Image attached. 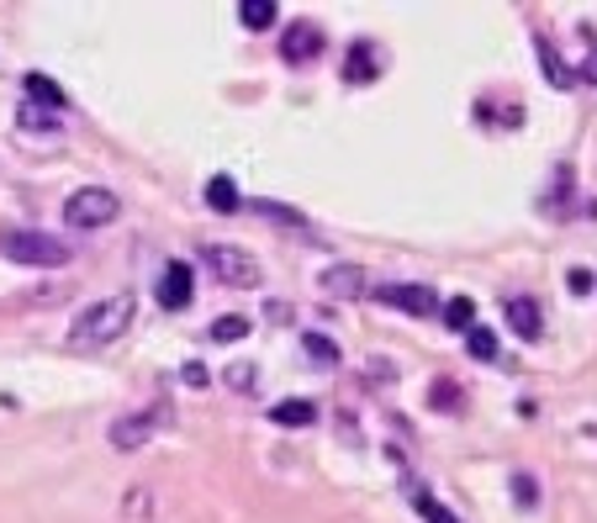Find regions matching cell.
I'll return each instance as SVG.
<instances>
[{
    "instance_id": "cell-1",
    "label": "cell",
    "mask_w": 597,
    "mask_h": 523,
    "mask_svg": "<svg viewBox=\"0 0 597 523\" xmlns=\"http://www.w3.org/2000/svg\"><path fill=\"white\" fill-rule=\"evenodd\" d=\"M132 328V296L122 291V296H106V302H96V307H85L75 328H69V344L75 349H101V344H112Z\"/></svg>"
},
{
    "instance_id": "cell-2",
    "label": "cell",
    "mask_w": 597,
    "mask_h": 523,
    "mask_svg": "<svg viewBox=\"0 0 597 523\" xmlns=\"http://www.w3.org/2000/svg\"><path fill=\"white\" fill-rule=\"evenodd\" d=\"M0 254L11 265H33V270H53V265H69V243L38 233V228H5L0 233Z\"/></svg>"
},
{
    "instance_id": "cell-3",
    "label": "cell",
    "mask_w": 597,
    "mask_h": 523,
    "mask_svg": "<svg viewBox=\"0 0 597 523\" xmlns=\"http://www.w3.org/2000/svg\"><path fill=\"white\" fill-rule=\"evenodd\" d=\"M117 191H106V186H80L69 202H64V222L69 228H106V222H117Z\"/></svg>"
},
{
    "instance_id": "cell-4",
    "label": "cell",
    "mask_w": 597,
    "mask_h": 523,
    "mask_svg": "<svg viewBox=\"0 0 597 523\" xmlns=\"http://www.w3.org/2000/svg\"><path fill=\"white\" fill-rule=\"evenodd\" d=\"M206 265H212V276L223 285H259V265H254V254L249 248H233V243H206V254H201Z\"/></svg>"
},
{
    "instance_id": "cell-5",
    "label": "cell",
    "mask_w": 597,
    "mask_h": 523,
    "mask_svg": "<svg viewBox=\"0 0 597 523\" xmlns=\"http://www.w3.org/2000/svg\"><path fill=\"white\" fill-rule=\"evenodd\" d=\"M164 423H169V403H154L149 412L117 418V423H112V444H117V449H143V444L154 439Z\"/></svg>"
},
{
    "instance_id": "cell-6",
    "label": "cell",
    "mask_w": 597,
    "mask_h": 523,
    "mask_svg": "<svg viewBox=\"0 0 597 523\" xmlns=\"http://www.w3.org/2000/svg\"><path fill=\"white\" fill-rule=\"evenodd\" d=\"M376 302L381 307H397V312H407V318H429L439 302H434V291L429 285H376Z\"/></svg>"
},
{
    "instance_id": "cell-7",
    "label": "cell",
    "mask_w": 597,
    "mask_h": 523,
    "mask_svg": "<svg viewBox=\"0 0 597 523\" xmlns=\"http://www.w3.org/2000/svg\"><path fill=\"white\" fill-rule=\"evenodd\" d=\"M191 291H196V276H191V265L169 259V265H164V276H160V307H169V312L191 307Z\"/></svg>"
},
{
    "instance_id": "cell-8",
    "label": "cell",
    "mask_w": 597,
    "mask_h": 523,
    "mask_svg": "<svg viewBox=\"0 0 597 523\" xmlns=\"http://www.w3.org/2000/svg\"><path fill=\"white\" fill-rule=\"evenodd\" d=\"M322 53V33L313 22H291V33L280 38V59L285 64H307V59H318Z\"/></svg>"
},
{
    "instance_id": "cell-9",
    "label": "cell",
    "mask_w": 597,
    "mask_h": 523,
    "mask_svg": "<svg viewBox=\"0 0 597 523\" xmlns=\"http://www.w3.org/2000/svg\"><path fill=\"white\" fill-rule=\"evenodd\" d=\"M318 285L328 296H359V291H365V270H359V265H328Z\"/></svg>"
},
{
    "instance_id": "cell-10",
    "label": "cell",
    "mask_w": 597,
    "mask_h": 523,
    "mask_svg": "<svg viewBox=\"0 0 597 523\" xmlns=\"http://www.w3.org/2000/svg\"><path fill=\"white\" fill-rule=\"evenodd\" d=\"M503 312H508V322H513L518 339H539V307H534L529 296H513Z\"/></svg>"
},
{
    "instance_id": "cell-11",
    "label": "cell",
    "mask_w": 597,
    "mask_h": 523,
    "mask_svg": "<svg viewBox=\"0 0 597 523\" xmlns=\"http://www.w3.org/2000/svg\"><path fill=\"white\" fill-rule=\"evenodd\" d=\"M270 423H280V429H313V423H318V407L313 403H276L270 407Z\"/></svg>"
},
{
    "instance_id": "cell-12",
    "label": "cell",
    "mask_w": 597,
    "mask_h": 523,
    "mask_svg": "<svg viewBox=\"0 0 597 523\" xmlns=\"http://www.w3.org/2000/svg\"><path fill=\"white\" fill-rule=\"evenodd\" d=\"M407 497H412V508L423 513V523H460L455 513H449V508H444V502H439L434 492H429V486H412V482H407Z\"/></svg>"
},
{
    "instance_id": "cell-13",
    "label": "cell",
    "mask_w": 597,
    "mask_h": 523,
    "mask_svg": "<svg viewBox=\"0 0 597 523\" xmlns=\"http://www.w3.org/2000/svg\"><path fill=\"white\" fill-rule=\"evenodd\" d=\"M206 206H212V212H239V186H233V180H228V175H212V180H206Z\"/></svg>"
},
{
    "instance_id": "cell-14",
    "label": "cell",
    "mask_w": 597,
    "mask_h": 523,
    "mask_svg": "<svg viewBox=\"0 0 597 523\" xmlns=\"http://www.w3.org/2000/svg\"><path fill=\"white\" fill-rule=\"evenodd\" d=\"M276 0H243L239 5V22L249 27V33H265V27H276Z\"/></svg>"
},
{
    "instance_id": "cell-15",
    "label": "cell",
    "mask_w": 597,
    "mask_h": 523,
    "mask_svg": "<svg viewBox=\"0 0 597 523\" xmlns=\"http://www.w3.org/2000/svg\"><path fill=\"white\" fill-rule=\"evenodd\" d=\"M344 80H376V53H370V42H355L350 48V59H344Z\"/></svg>"
},
{
    "instance_id": "cell-16",
    "label": "cell",
    "mask_w": 597,
    "mask_h": 523,
    "mask_svg": "<svg viewBox=\"0 0 597 523\" xmlns=\"http://www.w3.org/2000/svg\"><path fill=\"white\" fill-rule=\"evenodd\" d=\"M27 95L33 106H48V112H64V90L48 80V75H27Z\"/></svg>"
},
{
    "instance_id": "cell-17",
    "label": "cell",
    "mask_w": 597,
    "mask_h": 523,
    "mask_svg": "<svg viewBox=\"0 0 597 523\" xmlns=\"http://www.w3.org/2000/svg\"><path fill=\"white\" fill-rule=\"evenodd\" d=\"M444 322H449L455 333H471V328H477V302H471V296H455V302H444Z\"/></svg>"
},
{
    "instance_id": "cell-18",
    "label": "cell",
    "mask_w": 597,
    "mask_h": 523,
    "mask_svg": "<svg viewBox=\"0 0 597 523\" xmlns=\"http://www.w3.org/2000/svg\"><path fill=\"white\" fill-rule=\"evenodd\" d=\"M302 349H307V360H313V365H339V344H333L328 333H307V339H302Z\"/></svg>"
},
{
    "instance_id": "cell-19",
    "label": "cell",
    "mask_w": 597,
    "mask_h": 523,
    "mask_svg": "<svg viewBox=\"0 0 597 523\" xmlns=\"http://www.w3.org/2000/svg\"><path fill=\"white\" fill-rule=\"evenodd\" d=\"M466 344H471V360H481V365L497 360V333H492V328H471Z\"/></svg>"
},
{
    "instance_id": "cell-20",
    "label": "cell",
    "mask_w": 597,
    "mask_h": 523,
    "mask_svg": "<svg viewBox=\"0 0 597 523\" xmlns=\"http://www.w3.org/2000/svg\"><path fill=\"white\" fill-rule=\"evenodd\" d=\"M249 212H259V217H276L280 228H307V217H302V212H291V206H276V202H249Z\"/></svg>"
},
{
    "instance_id": "cell-21",
    "label": "cell",
    "mask_w": 597,
    "mask_h": 523,
    "mask_svg": "<svg viewBox=\"0 0 597 523\" xmlns=\"http://www.w3.org/2000/svg\"><path fill=\"white\" fill-rule=\"evenodd\" d=\"M243 333H249V318H239V312H233V318L212 322V339H217V344H239Z\"/></svg>"
},
{
    "instance_id": "cell-22",
    "label": "cell",
    "mask_w": 597,
    "mask_h": 523,
    "mask_svg": "<svg viewBox=\"0 0 597 523\" xmlns=\"http://www.w3.org/2000/svg\"><path fill=\"white\" fill-rule=\"evenodd\" d=\"M149 513H154V497H149V492H132L127 508H122V519L127 523H149Z\"/></svg>"
},
{
    "instance_id": "cell-23",
    "label": "cell",
    "mask_w": 597,
    "mask_h": 523,
    "mask_svg": "<svg viewBox=\"0 0 597 523\" xmlns=\"http://www.w3.org/2000/svg\"><path fill=\"white\" fill-rule=\"evenodd\" d=\"M429 403H434L439 412H449V407L460 403V397H455V386H449V381H434V397H429Z\"/></svg>"
},
{
    "instance_id": "cell-24",
    "label": "cell",
    "mask_w": 597,
    "mask_h": 523,
    "mask_svg": "<svg viewBox=\"0 0 597 523\" xmlns=\"http://www.w3.org/2000/svg\"><path fill=\"white\" fill-rule=\"evenodd\" d=\"M22 127H42V132H48V127H53V117H48L42 106H33V101H27V106H22Z\"/></svg>"
},
{
    "instance_id": "cell-25",
    "label": "cell",
    "mask_w": 597,
    "mask_h": 523,
    "mask_svg": "<svg viewBox=\"0 0 597 523\" xmlns=\"http://www.w3.org/2000/svg\"><path fill=\"white\" fill-rule=\"evenodd\" d=\"M539 69H545V75H550L556 85H571V75L560 69V59H556V53H539Z\"/></svg>"
},
{
    "instance_id": "cell-26",
    "label": "cell",
    "mask_w": 597,
    "mask_h": 523,
    "mask_svg": "<svg viewBox=\"0 0 597 523\" xmlns=\"http://www.w3.org/2000/svg\"><path fill=\"white\" fill-rule=\"evenodd\" d=\"M228 386H254V365H228Z\"/></svg>"
},
{
    "instance_id": "cell-27",
    "label": "cell",
    "mask_w": 597,
    "mask_h": 523,
    "mask_svg": "<svg viewBox=\"0 0 597 523\" xmlns=\"http://www.w3.org/2000/svg\"><path fill=\"white\" fill-rule=\"evenodd\" d=\"M180 375H186V386H206V381H212V370H206L201 360H191L186 370H180Z\"/></svg>"
},
{
    "instance_id": "cell-28",
    "label": "cell",
    "mask_w": 597,
    "mask_h": 523,
    "mask_svg": "<svg viewBox=\"0 0 597 523\" xmlns=\"http://www.w3.org/2000/svg\"><path fill=\"white\" fill-rule=\"evenodd\" d=\"M566 285H571V291H593V276H587V270H571Z\"/></svg>"
},
{
    "instance_id": "cell-29",
    "label": "cell",
    "mask_w": 597,
    "mask_h": 523,
    "mask_svg": "<svg viewBox=\"0 0 597 523\" xmlns=\"http://www.w3.org/2000/svg\"><path fill=\"white\" fill-rule=\"evenodd\" d=\"M513 492H518V502H534V482L529 476H513Z\"/></svg>"
},
{
    "instance_id": "cell-30",
    "label": "cell",
    "mask_w": 597,
    "mask_h": 523,
    "mask_svg": "<svg viewBox=\"0 0 597 523\" xmlns=\"http://www.w3.org/2000/svg\"><path fill=\"white\" fill-rule=\"evenodd\" d=\"M587 80H597V59H593V64H587Z\"/></svg>"
}]
</instances>
